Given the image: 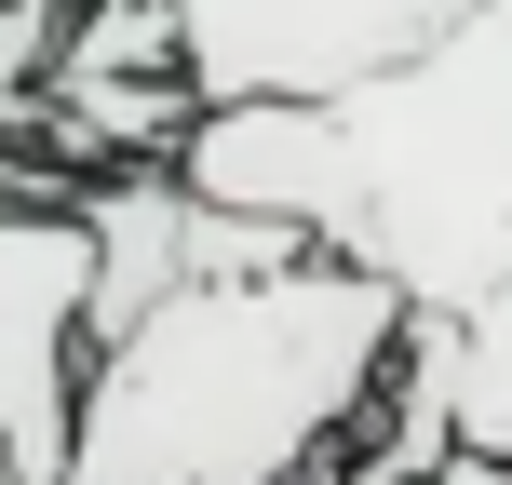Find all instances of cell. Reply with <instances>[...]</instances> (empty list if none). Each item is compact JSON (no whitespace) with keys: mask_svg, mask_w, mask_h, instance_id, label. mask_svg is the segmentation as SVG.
Here are the masks:
<instances>
[{"mask_svg":"<svg viewBox=\"0 0 512 485\" xmlns=\"http://www.w3.org/2000/svg\"><path fill=\"white\" fill-rule=\"evenodd\" d=\"M351 485H364V472H351ZM391 485H512V459H486V445H459L445 472H391Z\"/></svg>","mask_w":512,"mask_h":485,"instance_id":"4","label":"cell"},{"mask_svg":"<svg viewBox=\"0 0 512 485\" xmlns=\"http://www.w3.org/2000/svg\"><path fill=\"white\" fill-rule=\"evenodd\" d=\"M0 485H14V472H0Z\"/></svg>","mask_w":512,"mask_h":485,"instance_id":"5","label":"cell"},{"mask_svg":"<svg viewBox=\"0 0 512 485\" xmlns=\"http://www.w3.org/2000/svg\"><path fill=\"white\" fill-rule=\"evenodd\" d=\"M472 0H176L189 27V81L216 108L256 95H351V81L405 68L418 41H445Z\"/></svg>","mask_w":512,"mask_h":485,"instance_id":"3","label":"cell"},{"mask_svg":"<svg viewBox=\"0 0 512 485\" xmlns=\"http://www.w3.org/2000/svg\"><path fill=\"white\" fill-rule=\"evenodd\" d=\"M405 364V297L364 256L297 243L149 297L81 364L68 485H297L351 459Z\"/></svg>","mask_w":512,"mask_h":485,"instance_id":"2","label":"cell"},{"mask_svg":"<svg viewBox=\"0 0 512 485\" xmlns=\"http://www.w3.org/2000/svg\"><path fill=\"white\" fill-rule=\"evenodd\" d=\"M176 176L364 256L405 337L459 364V445L512 459V0H472L351 95L203 108Z\"/></svg>","mask_w":512,"mask_h":485,"instance_id":"1","label":"cell"}]
</instances>
